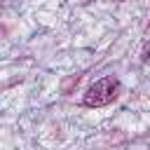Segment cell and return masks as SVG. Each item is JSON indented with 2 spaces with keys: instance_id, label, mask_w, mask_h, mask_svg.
<instances>
[{
  "instance_id": "1",
  "label": "cell",
  "mask_w": 150,
  "mask_h": 150,
  "mask_svg": "<svg viewBox=\"0 0 150 150\" xmlns=\"http://www.w3.org/2000/svg\"><path fill=\"white\" fill-rule=\"evenodd\" d=\"M120 94V80L112 77V75H105L101 80H96L87 91H84V98L82 103L87 108H103L108 103H112Z\"/></svg>"
}]
</instances>
